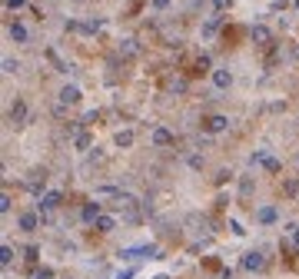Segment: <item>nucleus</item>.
<instances>
[{
	"label": "nucleus",
	"instance_id": "5701e85b",
	"mask_svg": "<svg viewBox=\"0 0 299 279\" xmlns=\"http://www.w3.org/2000/svg\"><path fill=\"white\" fill-rule=\"evenodd\" d=\"M24 259H27V263H37V259H40V249L37 246H27L24 249Z\"/></svg>",
	"mask_w": 299,
	"mask_h": 279
},
{
	"label": "nucleus",
	"instance_id": "2eb2a0df",
	"mask_svg": "<svg viewBox=\"0 0 299 279\" xmlns=\"http://www.w3.org/2000/svg\"><path fill=\"white\" fill-rule=\"evenodd\" d=\"M117 146H123V150H126V146H133V130H120V133H117Z\"/></svg>",
	"mask_w": 299,
	"mask_h": 279
},
{
	"label": "nucleus",
	"instance_id": "c9c22d12",
	"mask_svg": "<svg viewBox=\"0 0 299 279\" xmlns=\"http://www.w3.org/2000/svg\"><path fill=\"white\" fill-rule=\"evenodd\" d=\"M289 233H292V243L299 246V226H289Z\"/></svg>",
	"mask_w": 299,
	"mask_h": 279
},
{
	"label": "nucleus",
	"instance_id": "b1692460",
	"mask_svg": "<svg viewBox=\"0 0 299 279\" xmlns=\"http://www.w3.org/2000/svg\"><path fill=\"white\" fill-rule=\"evenodd\" d=\"M33 279H54V269H50V266H37Z\"/></svg>",
	"mask_w": 299,
	"mask_h": 279
},
{
	"label": "nucleus",
	"instance_id": "f8f14e48",
	"mask_svg": "<svg viewBox=\"0 0 299 279\" xmlns=\"http://www.w3.org/2000/svg\"><path fill=\"white\" fill-rule=\"evenodd\" d=\"M37 226H40V216L37 213H24V216H20V230H24V233H33Z\"/></svg>",
	"mask_w": 299,
	"mask_h": 279
},
{
	"label": "nucleus",
	"instance_id": "f3484780",
	"mask_svg": "<svg viewBox=\"0 0 299 279\" xmlns=\"http://www.w3.org/2000/svg\"><path fill=\"white\" fill-rule=\"evenodd\" d=\"M27 190H30V193H40V190H43V173H37L33 180H27Z\"/></svg>",
	"mask_w": 299,
	"mask_h": 279
},
{
	"label": "nucleus",
	"instance_id": "c756f323",
	"mask_svg": "<svg viewBox=\"0 0 299 279\" xmlns=\"http://www.w3.org/2000/svg\"><path fill=\"white\" fill-rule=\"evenodd\" d=\"M189 166H193V170H203V156H196V153H193V156H189Z\"/></svg>",
	"mask_w": 299,
	"mask_h": 279
},
{
	"label": "nucleus",
	"instance_id": "aec40b11",
	"mask_svg": "<svg viewBox=\"0 0 299 279\" xmlns=\"http://www.w3.org/2000/svg\"><path fill=\"white\" fill-rule=\"evenodd\" d=\"M73 143H77V150H87V146H90V133H83V130H80V133L73 136Z\"/></svg>",
	"mask_w": 299,
	"mask_h": 279
},
{
	"label": "nucleus",
	"instance_id": "a211bd4d",
	"mask_svg": "<svg viewBox=\"0 0 299 279\" xmlns=\"http://www.w3.org/2000/svg\"><path fill=\"white\" fill-rule=\"evenodd\" d=\"M100 20H87V24H80V33H87V37H90V33H96V30H100Z\"/></svg>",
	"mask_w": 299,
	"mask_h": 279
},
{
	"label": "nucleus",
	"instance_id": "4c0bfd02",
	"mask_svg": "<svg viewBox=\"0 0 299 279\" xmlns=\"http://www.w3.org/2000/svg\"><path fill=\"white\" fill-rule=\"evenodd\" d=\"M153 279H170V276H163V272H160V276H153Z\"/></svg>",
	"mask_w": 299,
	"mask_h": 279
},
{
	"label": "nucleus",
	"instance_id": "e433bc0d",
	"mask_svg": "<svg viewBox=\"0 0 299 279\" xmlns=\"http://www.w3.org/2000/svg\"><path fill=\"white\" fill-rule=\"evenodd\" d=\"M216 4V10H223V7H229V0H213Z\"/></svg>",
	"mask_w": 299,
	"mask_h": 279
},
{
	"label": "nucleus",
	"instance_id": "9b49d317",
	"mask_svg": "<svg viewBox=\"0 0 299 279\" xmlns=\"http://www.w3.org/2000/svg\"><path fill=\"white\" fill-rule=\"evenodd\" d=\"M153 143H157V146H170V143H173V133H170L166 127H157V130H153Z\"/></svg>",
	"mask_w": 299,
	"mask_h": 279
},
{
	"label": "nucleus",
	"instance_id": "9d476101",
	"mask_svg": "<svg viewBox=\"0 0 299 279\" xmlns=\"http://www.w3.org/2000/svg\"><path fill=\"white\" fill-rule=\"evenodd\" d=\"M60 103H80V90L73 87V83H67V87L60 90Z\"/></svg>",
	"mask_w": 299,
	"mask_h": 279
},
{
	"label": "nucleus",
	"instance_id": "4468645a",
	"mask_svg": "<svg viewBox=\"0 0 299 279\" xmlns=\"http://www.w3.org/2000/svg\"><path fill=\"white\" fill-rule=\"evenodd\" d=\"M10 40H17V43H24V40H27V27L24 24H10Z\"/></svg>",
	"mask_w": 299,
	"mask_h": 279
},
{
	"label": "nucleus",
	"instance_id": "1a4fd4ad",
	"mask_svg": "<svg viewBox=\"0 0 299 279\" xmlns=\"http://www.w3.org/2000/svg\"><path fill=\"white\" fill-rule=\"evenodd\" d=\"M7 120H10V123H24V120H27V106H24V100H17V103L10 106Z\"/></svg>",
	"mask_w": 299,
	"mask_h": 279
},
{
	"label": "nucleus",
	"instance_id": "20e7f679",
	"mask_svg": "<svg viewBox=\"0 0 299 279\" xmlns=\"http://www.w3.org/2000/svg\"><path fill=\"white\" fill-rule=\"evenodd\" d=\"M213 87H216V90H229V87H233V73H229L226 67L213 70Z\"/></svg>",
	"mask_w": 299,
	"mask_h": 279
},
{
	"label": "nucleus",
	"instance_id": "c85d7f7f",
	"mask_svg": "<svg viewBox=\"0 0 299 279\" xmlns=\"http://www.w3.org/2000/svg\"><path fill=\"white\" fill-rule=\"evenodd\" d=\"M263 166H266V170H269V173H279V159H273V156H269V159H266V163H263Z\"/></svg>",
	"mask_w": 299,
	"mask_h": 279
},
{
	"label": "nucleus",
	"instance_id": "2f4dec72",
	"mask_svg": "<svg viewBox=\"0 0 299 279\" xmlns=\"http://www.w3.org/2000/svg\"><path fill=\"white\" fill-rule=\"evenodd\" d=\"M239 193H243V196H250V193H253V183H250V180H243V183H239Z\"/></svg>",
	"mask_w": 299,
	"mask_h": 279
},
{
	"label": "nucleus",
	"instance_id": "39448f33",
	"mask_svg": "<svg viewBox=\"0 0 299 279\" xmlns=\"http://www.w3.org/2000/svg\"><path fill=\"white\" fill-rule=\"evenodd\" d=\"M63 203V196L57 190H50V193H43V196H40V209H43V213H50V209H57Z\"/></svg>",
	"mask_w": 299,
	"mask_h": 279
},
{
	"label": "nucleus",
	"instance_id": "7c9ffc66",
	"mask_svg": "<svg viewBox=\"0 0 299 279\" xmlns=\"http://www.w3.org/2000/svg\"><path fill=\"white\" fill-rule=\"evenodd\" d=\"M0 213H10V196H7V193L0 196Z\"/></svg>",
	"mask_w": 299,
	"mask_h": 279
},
{
	"label": "nucleus",
	"instance_id": "6e6552de",
	"mask_svg": "<svg viewBox=\"0 0 299 279\" xmlns=\"http://www.w3.org/2000/svg\"><path fill=\"white\" fill-rule=\"evenodd\" d=\"M100 203H96V199H93V203H87V206H83V209H80V219H83V223H96V219H100Z\"/></svg>",
	"mask_w": 299,
	"mask_h": 279
},
{
	"label": "nucleus",
	"instance_id": "7ed1b4c3",
	"mask_svg": "<svg viewBox=\"0 0 299 279\" xmlns=\"http://www.w3.org/2000/svg\"><path fill=\"white\" fill-rule=\"evenodd\" d=\"M263 266H266V259H263L260 249H250V253L243 256V269H246V272H260Z\"/></svg>",
	"mask_w": 299,
	"mask_h": 279
},
{
	"label": "nucleus",
	"instance_id": "bb28decb",
	"mask_svg": "<svg viewBox=\"0 0 299 279\" xmlns=\"http://www.w3.org/2000/svg\"><path fill=\"white\" fill-rule=\"evenodd\" d=\"M210 64H213L210 53H200V57H196V67H200V70H210Z\"/></svg>",
	"mask_w": 299,
	"mask_h": 279
},
{
	"label": "nucleus",
	"instance_id": "cd10ccee",
	"mask_svg": "<svg viewBox=\"0 0 299 279\" xmlns=\"http://www.w3.org/2000/svg\"><path fill=\"white\" fill-rule=\"evenodd\" d=\"M120 50H123L126 57H130V53H136V40H123V47H120Z\"/></svg>",
	"mask_w": 299,
	"mask_h": 279
},
{
	"label": "nucleus",
	"instance_id": "f704fd0d",
	"mask_svg": "<svg viewBox=\"0 0 299 279\" xmlns=\"http://www.w3.org/2000/svg\"><path fill=\"white\" fill-rule=\"evenodd\" d=\"M113 279H133V269H123V272H117Z\"/></svg>",
	"mask_w": 299,
	"mask_h": 279
},
{
	"label": "nucleus",
	"instance_id": "a878e982",
	"mask_svg": "<svg viewBox=\"0 0 299 279\" xmlns=\"http://www.w3.org/2000/svg\"><path fill=\"white\" fill-rule=\"evenodd\" d=\"M229 233H233V236H243V223H239V219H229Z\"/></svg>",
	"mask_w": 299,
	"mask_h": 279
},
{
	"label": "nucleus",
	"instance_id": "4be33fe9",
	"mask_svg": "<svg viewBox=\"0 0 299 279\" xmlns=\"http://www.w3.org/2000/svg\"><path fill=\"white\" fill-rule=\"evenodd\" d=\"M17 70H20V60L7 57V60H4V73H17Z\"/></svg>",
	"mask_w": 299,
	"mask_h": 279
},
{
	"label": "nucleus",
	"instance_id": "dca6fc26",
	"mask_svg": "<svg viewBox=\"0 0 299 279\" xmlns=\"http://www.w3.org/2000/svg\"><path fill=\"white\" fill-rule=\"evenodd\" d=\"M10 263H14V249H10V246H0V266L7 269Z\"/></svg>",
	"mask_w": 299,
	"mask_h": 279
},
{
	"label": "nucleus",
	"instance_id": "473e14b6",
	"mask_svg": "<svg viewBox=\"0 0 299 279\" xmlns=\"http://www.w3.org/2000/svg\"><path fill=\"white\" fill-rule=\"evenodd\" d=\"M170 4H173V0H153V7H157V10H166Z\"/></svg>",
	"mask_w": 299,
	"mask_h": 279
},
{
	"label": "nucleus",
	"instance_id": "f03ea898",
	"mask_svg": "<svg viewBox=\"0 0 299 279\" xmlns=\"http://www.w3.org/2000/svg\"><path fill=\"white\" fill-rule=\"evenodd\" d=\"M203 130H206V133H223V130H229V117H223V113H213V117H206Z\"/></svg>",
	"mask_w": 299,
	"mask_h": 279
},
{
	"label": "nucleus",
	"instance_id": "0eeeda50",
	"mask_svg": "<svg viewBox=\"0 0 299 279\" xmlns=\"http://www.w3.org/2000/svg\"><path fill=\"white\" fill-rule=\"evenodd\" d=\"M256 219H260L263 226H273L276 219H279V209H276V206H260V209H256Z\"/></svg>",
	"mask_w": 299,
	"mask_h": 279
},
{
	"label": "nucleus",
	"instance_id": "393cba45",
	"mask_svg": "<svg viewBox=\"0 0 299 279\" xmlns=\"http://www.w3.org/2000/svg\"><path fill=\"white\" fill-rule=\"evenodd\" d=\"M213 180H216V183H229V180H233V170H220V173H216V176H213Z\"/></svg>",
	"mask_w": 299,
	"mask_h": 279
},
{
	"label": "nucleus",
	"instance_id": "58836bf2",
	"mask_svg": "<svg viewBox=\"0 0 299 279\" xmlns=\"http://www.w3.org/2000/svg\"><path fill=\"white\" fill-rule=\"evenodd\" d=\"M296 57H299V50H296Z\"/></svg>",
	"mask_w": 299,
	"mask_h": 279
},
{
	"label": "nucleus",
	"instance_id": "f257e3e1",
	"mask_svg": "<svg viewBox=\"0 0 299 279\" xmlns=\"http://www.w3.org/2000/svg\"><path fill=\"white\" fill-rule=\"evenodd\" d=\"M120 259H160V246L146 243V246H136V249H123Z\"/></svg>",
	"mask_w": 299,
	"mask_h": 279
},
{
	"label": "nucleus",
	"instance_id": "423d86ee",
	"mask_svg": "<svg viewBox=\"0 0 299 279\" xmlns=\"http://www.w3.org/2000/svg\"><path fill=\"white\" fill-rule=\"evenodd\" d=\"M250 37H253V43H260V47H263V43H269V40H273V30H269L266 24H256V27L250 30Z\"/></svg>",
	"mask_w": 299,
	"mask_h": 279
},
{
	"label": "nucleus",
	"instance_id": "6ab92c4d",
	"mask_svg": "<svg viewBox=\"0 0 299 279\" xmlns=\"http://www.w3.org/2000/svg\"><path fill=\"white\" fill-rule=\"evenodd\" d=\"M216 30H220V17H213V20H206V27H203V37H213Z\"/></svg>",
	"mask_w": 299,
	"mask_h": 279
},
{
	"label": "nucleus",
	"instance_id": "412c9836",
	"mask_svg": "<svg viewBox=\"0 0 299 279\" xmlns=\"http://www.w3.org/2000/svg\"><path fill=\"white\" fill-rule=\"evenodd\" d=\"M266 159H269V153H266V150H256V153L250 156V166H260V163H266Z\"/></svg>",
	"mask_w": 299,
	"mask_h": 279
},
{
	"label": "nucleus",
	"instance_id": "72a5a7b5",
	"mask_svg": "<svg viewBox=\"0 0 299 279\" xmlns=\"http://www.w3.org/2000/svg\"><path fill=\"white\" fill-rule=\"evenodd\" d=\"M24 4H27V0H7V7H10V10H20Z\"/></svg>",
	"mask_w": 299,
	"mask_h": 279
},
{
	"label": "nucleus",
	"instance_id": "ddd939ff",
	"mask_svg": "<svg viewBox=\"0 0 299 279\" xmlns=\"http://www.w3.org/2000/svg\"><path fill=\"white\" fill-rule=\"evenodd\" d=\"M93 230L96 233H113L117 230V219H113V216H100V219L93 223Z\"/></svg>",
	"mask_w": 299,
	"mask_h": 279
}]
</instances>
